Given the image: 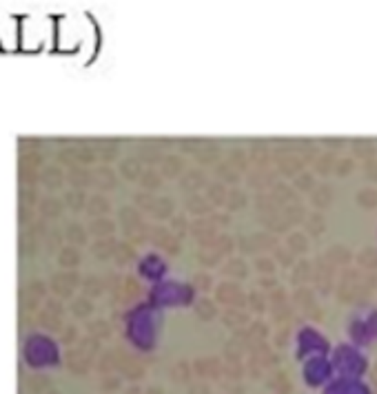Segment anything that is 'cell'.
Masks as SVG:
<instances>
[{
  "label": "cell",
  "mask_w": 377,
  "mask_h": 394,
  "mask_svg": "<svg viewBox=\"0 0 377 394\" xmlns=\"http://www.w3.org/2000/svg\"><path fill=\"white\" fill-rule=\"evenodd\" d=\"M357 202L366 206V209H373V206H377V191H373V189L360 191L357 193Z\"/></svg>",
  "instance_id": "obj_1"
},
{
  "label": "cell",
  "mask_w": 377,
  "mask_h": 394,
  "mask_svg": "<svg viewBox=\"0 0 377 394\" xmlns=\"http://www.w3.org/2000/svg\"><path fill=\"white\" fill-rule=\"evenodd\" d=\"M353 151L357 153V155H362V157H366V155H373V144L371 142H364V140H355L353 142Z\"/></svg>",
  "instance_id": "obj_2"
},
{
  "label": "cell",
  "mask_w": 377,
  "mask_h": 394,
  "mask_svg": "<svg viewBox=\"0 0 377 394\" xmlns=\"http://www.w3.org/2000/svg\"><path fill=\"white\" fill-rule=\"evenodd\" d=\"M360 262L364 266H377V251H364L360 255Z\"/></svg>",
  "instance_id": "obj_3"
},
{
  "label": "cell",
  "mask_w": 377,
  "mask_h": 394,
  "mask_svg": "<svg viewBox=\"0 0 377 394\" xmlns=\"http://www.w3.org/2000/svg\"><path fill=\"white\" fill-rule=\"evenodd\" d=\"M315 200H317V206H326V204H329V200H331V191L329 189H322L320 193L315 195Z\"/></svg>",
  "instance_id": "obj_4"
},
{
  "label": "cell",
  "mask_w": 377,
  "mask_h": 394,
  "mask_svg": "<svg viewBox=\"0 0 377 394\" xmlns=\"http://www.w3.org/2000/svg\"><path fill=\"white\" fill-rule=\"evenodd\" d=\"M351 171H353V162L351 160H342L340 164H337V173H340V175H346Z\"/></svg>",
  "instance_id": "obj_5"
},
{
  "label": "cell",
  "mask_w": 377,
  "mask_h": 394,
  "mask_svg": "<svg viewBox=\"0 0 377 394\" xmlns=\"http://www.w3.org/2000/svg\"><path fill=\"white\" fill-rule=\"evenodd\" d=\"M317 166H320V171H322V173H326V171H329V166H333V157H331V155H324Z\"/></svg>",
  "instance_id": "obj_6"
},
{
  "label": "cell",
  "mask_w": 377,
  "mask_h": 394,
  "mask_svg": "<svg viewBox=\"0 0 377 394\" xmlns=\"http://www.w3.org/2000/svg\"><path fill=\"white\" fill-rule=\"evenodd\" d=\"M369 175L377 180V162H371V164H369Z\"/></svg>",
  "instance_id": "obj_7"
}]
</instances>
